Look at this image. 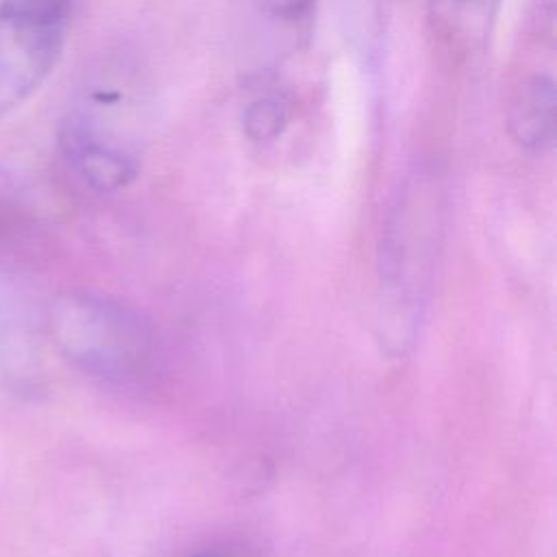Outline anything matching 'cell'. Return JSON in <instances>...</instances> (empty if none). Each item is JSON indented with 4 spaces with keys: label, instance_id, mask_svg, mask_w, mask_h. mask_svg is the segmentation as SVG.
<instances>
[{
    "label": "cell",
    "instance_id": "cell-1",
    "mask_svg": "<svg viewBox=\"0 0 557 557\" xmlns=\"http://www.w3.org/2000/svg\"><path fill=\"white\" fill-rule=\"evenodd\" d=\"M444 215L442 174L435 168H418L396 194L379 255V326L394 352H403L413 339L435 272Z\"/></svg>",
    "mask_w": 557,
    "mask_h": 557
},
{
    "label": "cell",
    "instance_id": "cell-2",
    "mask_svg": "<svg viewBox=\"0 0 557 557\" xmlns=\"http://www.w3.org/2000/svg\"><path fill=\"white\" fill-rule=\"evenodd\" d=\"M61 146L78 176L98 191H117L141 168L144 98L131 74L96 78L70 111Z\"/></svg>",
    "mask_w": 557,
    "mask_h": 557
},
{
    "label": "cell",
    "instance_id": "cell-3",
    "mask_svg": "<svg viewBox=\"0 0 557 557\" xmlns=\"http://www.w3.org/2000/svg\"><path fill=\"white\" fill-rule=\"evenodd\" d=\"M50 326L61 355L94 379L133 383L152 366L150 324L115 300L91 294L65 296L54 305Z\"/></svg>",
    "mask_w": 557,
    "mask_h": 557
},
{
    "label": "cell",
    "instance_id": "cell-4",
    "mask_svg": "<svg viewBox=\"0 0 557 557\" xmlns=\"http://www.w3.org/2000/svg\"><path fill=\"white\" fill-rule=\"evenodd\" d=\"M70 0H0V115L24 104L54 70Z\"/></svg>",
    "mask_w": 557,
    "mask_h": 557
},
{
    "label": "cell",
    "instance_id": "cell-5",
    "mask_svg": "<svg viewBox=\"0 0 557 557\" xmlns=\"http://www.w3.org/2000/svg\"><path fill=\"white\" fill-rule=\"evenodd\" d=\"M557 89L550 72H531L509 91L505 124L509 137L524 150H544L555 135Z\"/></svg>",
    "mask_w": 557,
    "mask_h": 557
},
{
    "label": "cell",
    "instance_id": "cell-6",
    "mask_svg": "<svg viewBox=\"0 0 557 557\" xmlns=\"http://www.w3.org/2000/svg\"><path fill=\"white\" fill-rule=\"evenodd\" d=\"M500 0H429L433 35L455 54L483 50L492 35Z\"/></svg>",
    "mask_w": 557,
    "mask_h": 557
},
{
    "label": "cell",
    "instance_id": "cell-7",
    "mask_svg": "<svg viewBox=\"0 0 557 557\" xmlns=\"http://www.w3.org/2000/svg\"><path fill=\"white\" fill-rule=\"evenodd\" d=\"M289 124V102L281 94H263L244 109V133L257 144L274 141Z\"/></svg>",
    "mask_w": 557,
    "mask_h": 557
},
{
    "label": "cell",
    "instance_id": "cell-8",
    "mask_svg": "<svg viewBox=\"0 0 557 557\" xmlns=\"http://www.w3.org/2000/svg\"><path fill=\"white\" fill-rule=\"evenodd\" d=\"M259 2H261V9L278 22H300L315 7V0H259Z\"/></svg>",
    "mask_w": 557,
    "mask_h": 557
},
{
    "label": "cell",
    "instance_id": "cell-9",
    "mask_svg": "<svg viewBox=\"0 0 557 557\" xmlns=\"http://www.w3.org/2000/svg\"><path fill=\"white\" fill-rule=\"evenodd\" d=\"M191 557H226V555H224V553H213V550H211V553H198V555H191Z\"/></svg>",
    "mask_w": 557,
    "mask_h": 557
}]
</instances>
